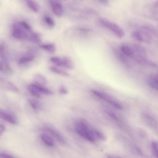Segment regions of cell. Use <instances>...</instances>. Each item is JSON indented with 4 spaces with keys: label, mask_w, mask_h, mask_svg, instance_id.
Segmentation results:
<instances>
[{
    "label": "cell",
    "mask_w": 158,
    "mask_h": 158,
    "mask_svg": "<svg viewBox=\"0 0 158 158\" xmlns=\"http://www.w3.org/2000/svg\"><path fill=\"white\" fill-rule=\"evenodd\" d=\"M62 59V66L69 69L73 68V64L72 61L68 57L65 56Z\"/></svg>",
    "instance_id": "obj_21"
},
{
    "label": "cell",
    "mask_w": 158,
    "mask_h": 158,
    "mask_svg": "<svg viewBox=\"0 0 158 158\" xmlns=\"http://www.w3.org/2000/svg\"><path fill=\"white\" fill-rule=\"evenodd\" d=\"M74 127L80 136L90 142L94 143L97 139H101L104 137V135L99 131L90 128L84 120L77 122Z\"/></svg>",
    "instance_id": "obj_1"
},
{
    "label": "cell",
    "mask_w": 158,
    "mask_h": 158,
    "mask_svg": "<svg viewBox=\"0 0 158 158\" xmlns=\"http://www.w3.org/2000/svg\"><path fill=\"white\" fill-rule=\"evenodd\" d=\"M140 35L141 42L150 44L152 42V35L146 31L142 29L138 30Z\"/></svg>",
    "instance_id": "obj_12"
},
{
    "label": "cell",
    "mask_w": 158,
    "mask_h": 158,
    "mask_svg": "<svg viewBox=\"0 0 158 158\" xmlns=\"http://www.w3.org/2000/svg\"><path fill=\"white\" fill-rule=\"evenodd\" d=\"M45 130L52 136L60 143L65 145L66 141L62 135L55 130L49 127H47Z\"/></svg>",
    "instance_id": "obj_8"
},
{
    "label": "cell",
    "mask_w": 158,
    "mask_h": 158,
    "mask_svg": "<svg viewBox=\"0 0 158 158\" xmlns=\"http://www.w3.org/2000/svg\"><path fill=\"white\" fill-rule=\"evenodd\" d=\"M40 47L46 51L51 53L54 52L56 51V47L53 44L49 43L41 44Z\"/></svg>",
    "instance_id": "obj_17"
},
{
    "label": "cell",
    "mask_w": 158,
    "mask_h": 158,
    "mask_svg": "<svg viewBox=\"0 0 158 158\" xmlns=\"http://www.w3.org/2000/svg\"><path fill=\"white\" fill-rule=\"evenodd\" d=\"M14 157L8 153L0 152V158H13Z\"/></svg>",
    "instance_id": "obj_32"
},
{
    "label": "cell",
    "mask_w": 158,
    "mask_h": 158,
    "mask_svg": "<svg viewBox=\"0 0 158 158\" xmlns=\"http://www.w3.org/2000/svg\"><path fill=\"white\" fill-rule=\"evenodd\" d=\"M0 118L11 124L17 123V118L14 114L0 108Z\"/></svg>",
    "instance_id": "obj_4"
},
{
    "label": "cell",
    "mask_w": 158,
    "mask_h": 158,
    "mask_svg": "<svg viewBox=\"0 0 158 158\" xmlns=\"http://www.w3.org/2000/svg\"><path fill=\"white\" fill-rule=\"evenodd\" d=\"M40 138L43 143L47 146L52 147L54 145L53 140L48 134L43 133L41 135Z\"/></svg>",
    "instance_id": "obj_14"
},
{
    "label": "cell",
    "mask_w": 158,
    "mask_h": 158,
    "mask_svg": "<svg viewBox=\"0 0 158 158\" xmlns=\"http://www.w3.org/2000/svg\"><path fill=\"white\" fill-rule=\"evenodd\" d=\"M146 82L150 87L155 89H158V81L156 74L152 73L149 75L147 78Z\"/></svg>",
    "instance_id": "obj_10"
},
{
    "label": "cell",
    "mask_w": 158,
    "mask_h": 158,
    "mask_svg": "<svg viewBox=\"0 0 158 158\" xmlns=\"http://www.w3.org/2000/svg\"><path fill=\"white\" fill-rule=\"evenodd\" d=\"M34 80L35 84L43 86L47 83V80L46 77L40 73L36 74L34 76Z\"/></svg>",
    "instance_id": "obj_15"
},
{
    "label": "cell",
    "mask_w": 158,
    "mask_h": 158,
    "mask_svg": "<svg viewBox=\"0 0 158 158\" xmlns=\"http://www.w3.org/2000/svg\"><path fill=\"white\" fill-rule=\"evenodd\" d=\"M114 52L116 57L120 61L127 67L130 66L127 57L122 52L119 48H115Z\"/></svg>",
    "instance_id": "obj_11"
},
{
    "label": "cell",
    "mask_w": 158,
    "mask_h": 158,
    "mask_svg": "<svg viewBox=\"0 0 158 158\" xmlns=\"http://www.w3.org/2000/svg\"><path fill=\"white\" fill-rule=\"evenodd\" d=\"M59 93L62 94H66L68 93V91L66 88L64 86H62L59 89Z\"/></svg>",
    "instance_id": "obj_31"
},
{
    "label": "cell",
    "mask_w": 158,
    "mask_h": 158,
    "mask_svg": "<svg viewBox=\"0 0 158 158\" xmlns=\"http://www.w3.org/2000/svg\"><path fill=\"white\" fill-rule=\"evenodd\" d=\"M33 84L40 93L47 95H51L52 94V91L43 86V85H39L36 84Z\"/></svg>",
    "instance_id": "obj_16"
},
{
    "label": "cell",
    "mask_w": 158,
    "mask_h": 158,
    "mask_svg": "<svg viewBox=\"0 0 158 158\" xmlns=\"http://www.w3.org/2000/svg\"><path fill=\"white\" fill-rule=\"evenodd\" d=\"M28 102L31 107L35 111L39 110L40 105L38 101L33 98H30L28 100Z\"/></svg>",
    "instance_id": "obj_22"
},
{
    "label": "cell",
    "mask_w": 158,
    "mask_h": 158,
    "mask_svg": "<svg viewBox=\"0 0 158 158\" xmlns=\"http://www.w3.org/2000/svg\"><path fill=\"white\" fill-rule=\"evenodd\" d=\"M28 6L33 11L38 12L40 9L38 5L33 0H26Z\"/></svg>",
    "instance_id": "obj_20"
},
{
    "label": "cell",
    "mask_w": 158,
    "mask_h": 158,
    "mask_svg": "<svg viewBox=\"0 0 158 158\" xmlns=\"http://www.w3.org/2000/svg\"><path fill=\"white\" fill-rule=\"evenodd\" d=\"M152 148L153 155L157 157L158 156V144L156 141H153L152 143Z\"/></svg>",
    "instance_id": "obj_28"
},
{
    "label": "cell",
    "mask_w": 158,
    "mask_h": 158,
    "mask_svg": "<svg viewBox=\"0 0 158 158\" xmlns=\"http://www.w3.org/2000/svg\"><path fill=\"white\" fill-rule=\"evenodd\" d=\"M49 2L54 14L57 16H61L63 13L62 5L56 0H49Z\"/></svg>",
    "instance_id": "obj_6"
},
{
    "label": "cell",
    "mask_w": 158,
    "mask_h": 158,
    "mask_svg": "<svg viewBox=\"0 0 158 158\" xmlns=\"http://www.w3.org/2000/svg\"><path fill=\"white\" fill-rule=\"evenodd\" d=\"M4 64L2 61H0V71H2L3 69Z\"/></svg>",
    "instance_id": "obj_35"
},
{
    "label": "cell",
    "mask_w": 158,
    "mask_h": 158,
    "mask_svg": "<svg viewBox=\"0 0 158 158\" xmlns=\"http://www.w3.org/2000/svg\"><path fill=\"white\" fill-rule=\"evenodd\" d=\"M50 61L56 65L58 66H62V59L58 57L53 56L50 58Z\"/></svg>",
    "instance_id": "obj_27"
},
{
    "label": "cell",
    "mask_w": 158,
    "mask_h": 158,
    "mask_svg": "<svg viewBox=\"0 0 158 158\" xmlns=\"http://www.w3.org/2000/svg\"><path fill=\"white\" fill-rule=\"evenodd\" d=\"M34 56L32 54H28L22 56L19 60L20 64H23L30 62L33 60Z\"/></svg>",
    "instance_id": "obj_23"
},
{
    "label": "cell",
    "mask_w": 158,
    "mask_h": 158,
    "mask_svg": "<svg viewBox=\"0 0 158 158\" xmlns=\"http://www.w3.org/2000/svg\"><path fill=\"white\" fill-rule=\"evenodd\" d=\"M50 70L52 72L58 74L60 75L68 77L69 74L65 71L54 66H51L49 68Z\"/></svg>",
    "instance_id": "obj_18"
},
{
    "label": "cell",
    "mask_w": 158,
    "mask_h": 158,
    "mask_svg": "<svg viewBox=\"0 0 158 158\" xmlns=\"http://www.w3.org/2000/svg\"><path fill=\"white\" fill-rule=\"evenodd\" d=\"M5 130V127L2 124H0V136L4 132Z\"/></svg>",
    "instance_id": "obj_34"
},
{
    "label": "cell",
    "mask_w": 158,
    "mask_h": 158,
    "mask_svg": "<svg viewBox=\"0 0 158 158\" xmlns=\"http://www.w3.org/2000/svg\"><path fill=\"white\" fill-rule=\"evenodd\" d=\"M99 1L102 3L106 4L108 2V0H99Z\"/></svg>",
    "instance_id": "obj_36"
},
{
    "label": "cell",
    "mask_w": 158,
    "mask_h": 158,
    "mask_svg": "<svg viewBox=\"0 0 158 158\" xmlns=\"http://www.w3.org/2000/svg\"><path fill=\"white\" fill-rule=\"evenodd\" d=\"M20 26L27 31L29 32H31V29L30 26L25 22L22 21L20 23Z\"/></svg>",
    "instance_id": "obj_30"
},
{
    "label": "cell",
    "mask_w": 158,
    "mask_h": 158,
    "mask_svg": "<svg viewBox=\"0 0 158 158\" xmlns=\"http://www.w3.org/2000/svg\"><path fill=\"white\" fill-rule=\"evenodd\" d=\"M27 89L29 92L33 96L39 98L41 97L40 93L34 87L33 84L29 85L27 87Z\"/></svg>",
    "instance_id": "obj_19"
},
{
    "label": "cell",
    "mask_w": 158,
    "mask_h": 158,
    "mask_svg": "<svg viewBox=\"0 0 158 158\" xmlns=\"http://www.w3.org/2000/svg\"><path fill=\"white\" fill-rule=\"evenodd\" d=\"M92 92L95 95L105 101L117 109L122 110L121 105L111 96L102 92L92 90Z\"/></svg>",
    "instance_id": "obj_3"
},
{
    "label": "cell",
    "mask_w": 158,
    "mask_h": 158,
    "mask_svg": "<svg viewBox=\"0 0 158 158\" xmlns=\"http://www.w3.org/2000/svg\"><path fill=\"white\" fill-rule=\"evenodd\" d=\"M44 22L50 27H52L55 25V23L53 19L47 15H45L44 18Z\"/></svg>",
    "instance_id": "obj_26"
},
{
    "label": "cell",
    "mask_w": 158,
    "mask_h": 158,
    "mask_svg": "<svg viewBox=\"0 0 158 158\" xmlns=\"http://www.w3.org/2000/svg\"><path fill=\"white\" fill-rule=\"evenodd\" d=\"M109 114L111 117L113 118H114L115 120L118 121H120V119L118 118V117L113 113L110 112L109 113Z\"/></svg>",
    "instance_id": "obj_33"
},
{
    "label": "cell",
    "mask_w": 158,
    "mask_h": 158,
    "mask_svg": "<svg viewBox=\"0 0 158 158\" xmlns=\"http://www.w3.org/2000/svg\"><path fill=\"white\" fill-rule=\"evenodd\" d=\"M131 46L134 52L133 56L147 57L146 51L143 46L137 44H133Z\"/></svg>",
    "instance_id": "obj_9"
},
{
    "label": "cell",
    "mask_w": 158,
    "mask_h": 158,
    "mask_svg": "<svg viewBox=\"0 0 158 158\" xmlns=\"http://www.w3.org/2000/svg\"><path fill=\"white\" fill-rule=\"evenodd\" d=\"M142 29L148 32L152 35L155 36L157 35V31L156 28L153 26L150 25H145L142 26Z\"/></svg>",
    "instance_id": "obj_24"
},
{
    "label": "cell",
    "mask_w": 158,
    "mask_h": 158,
    "mask_svg": "<svg viewBox=\"0 0 158 158\" xmlns=\"http://www.w3.org/2000/svg\"><path fill=\"white\" fill-rule=\"evenodd\" d=\"M98 21L102 26L110 30L118 37L122 38L124 36V31L118 25L103 19H100Z\"/></svg>",
    "instance_id": "obj_2"
},
{
    "label": "cell",
    "mask_w": 158,
    "mask_h": 158,
    "mask_svg": "<svg viewBox=\"0 0 158 158\" xmlns=\"http://www.w3.org/2000/svg\"><path fill=\"white\" fill-rule=\"evenodd\" d=\"M0 87L7 90L18 92V88L10 81L0 77Z\"/></svg>",
    "instance_id": "obj_7"
},
{
    "label": "cell",
    "mask_w": 158,
    "mask_h": 158,
    "mask_svg": "<svg viewBox=\"0 0 158 158\" xmlns=\"http://www.w3.org/2000/svg\"><path fill=\"white\" fill-rule=\"evenodd\" d=\"M0 57L3 60H6L5 54V47L3 44L0 45Z\"/></svg>",
    "instance_id": "obj_29"
},
{
    "label": "cell",
    "mask_w": 158,
    "mask_h": 158,
    "mask_svg": "<svg viewBox=\"0 0 158 158\" xmlns=\"http://www.w3.org/2000/svg\"><path fill=\"white\" fill-rule=\"evenodd\" d=\"M12 36L18 39H24L28 38V35L27 33L21 26L15 25L13 27Z\"/></svg>",
    "instance_id": "obj_5"
},
{
    "label": "cell",
    "mask_w": 158,
    "mask_h": 158,
    "mask_svg": "<svg viewBox=\"0 0 158 158\" xmlns=\"http://www.w3.org/2000/svg\"><path fill=\"white\" fill-rule=\"evenodd\" d=\"M28 38L31 41L35 44H39L41 41L40 36L36 33H32Z\"/></svg>",
    "instance_id": "obj_25"
},
{
    "label": "cell",
    "mask_w": 158,
    "mask_h": 158,
    "mask_svg": "<svg viewBox=\"0 0 158 158\" xmlns=\"http://www.w3.org/2000/svg\"><path fill=\"white\" fill-rule=\"evenodd\" d=\"M119 49L127 57L132 58L134 55V52L131 46L123 44L120 46Z\"/></svg>",
    "instance_id": "obj_13"
}]
</instances>
